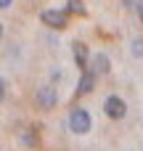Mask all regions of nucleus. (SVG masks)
I'll return each instance as SVG.
<instances>
[{
	"label": "nucleus",
	"mask_w": 143,
	"mask_h": 151,
	"mask_svg": "<svg viewBox=\"0 0 143 151\" xmlns=\"http://www.w3.org/2000/svg\"><path fill=\"white\" fill-rule=\"evenodd\" d=\"M88 64H93V66H88V69H90L96 77H106V74L111 72V58H109L103 50H101V53H96V56H93V61H88Z\"/></svg>",
	"instance_id": "obj_5"
},
{
	"label": "nucleus",
	"mask_w": 143,
	"mask_h": 151,
	"mask_svg": "<svg viewBox=\"0 0 143 151\" xmlns=\"http://www.w3.org/2000/svg\"><path fill=\"white\" fill-rule=\"evenodd\" d=\"M64 11L66 13H74V16H88V8H85L82 0H66V8Z\"/></svg>",
	"instance_id": "obj_8"
},
{
	"label": "nucleus",
	"mask_w": 143,
	"mask_h": 151,
	"mask_svg": "<svg viewBox=\"0 0 143 151\" xmlns=\"http://www.w3.org/2000/svg\"><path fill=\"white\" fill-rule=\"evenodd\" d=\"M72 58H74L77 69H88L90 53H88V45H85L82 40H74V42H72Z\"/></svg>",
	"instance_id": "obj_6"
},
{
	"label": "nucleus",
	"mask_w": 143,
	"mask_h": 151,
	"mask_svg": "<svg viewBox=\"0 0 143 151\" xmlns=\"http://www.w3.org/2000/svg\"><path fill=\"white\" fill-rule=\"evenodd\" d=\"M96 82H98V77H96L90 69H82V77H80V82H77V90H74V96L80 98V96H88V93H93Z\"/></svg>",
	"instance_id": "obj_7"
},
{
	"label": "nucleus",
	"mask_w": 143,
	"mask_h": 151,
	"mask_svg": "<svg viewBox=\"0 0 143 151\" xmlns=\"http://www.w3.org/2000/svg\"><path fill=\"white\" fill-rule=\"evenodd\" d=\"M69 130H72L74 135H88V133L93 130V117H90V111L82 109V106L72 109V114H69Z\"/></svg>",
	"instance_id": "obj_1"
},
{
	"label": "nucleus",
	"mask_w": 143,
	"mask_h": 151,
	"mask_svg": "<svg viewBox=\"0 0 143 151\" xmlns=\"http://www.w3.org/2000/svg\"><path fill=\"white\" fill-rule=\"evenodd\" d=\"M40 21L50 29H66L69 27V13L64 8H45L40 13Z\"/></svg>",
	"instance_id": "obj_2"
},
{
	"label": "nucleus",
	"mask_w": 143,
	"mask_h": 151,
	"mask_svg": "<svg viewBox=\"0 0 143 151\" xmlns=\"http://www.w3.org/2000/svg\"><path fill=\"white\" fill-rule=\"evenodd\" d=\"M135 11H138V19H141V24H143V3L138 5V8H135Z\"/></svg>",
	"instance_id": "obj_13"
},
{
	"label": "nucleus",
	"mask_w": 143,
	"mask_h": 151,
	"mask_svg": "<svg viewBox=\"0 0 143 151\" xmlns=\"http://www.w3.org/2000/svg\"><path fill=\"white\" fill-rule=\"evenodd\" d=\"M0 40H3V24H0Z\"/></svg>",
	"instance_id": "obj_15"
},
{
	"label": "nucleus",
	"mask_w": 143,
	"mask_h": 151,
	"mask_svg": "<svg viewBox=\"0 0 143 151\" xmlns=\"http://www.w3.org/2000/svg\"><path fill=\"white\" fill-rule=\"evenodd\" d=\"M5 93H8V90H5V80L0 77V101H5Z\"/></svg>",
	"instance_id": "obj_12"
},
{
	"label": "nucleus",
	"mask_w": 143,
	"mask_h": 151,
	"mask_svg": "<svg viewBox=\"0 0 143 151\" xmlns=\"http://www.w3.org/2000/svg\"><path fill=\"white\" fill-rule=\"evenodd\" d=\"M141 3H143V0H122V8H127V11H135Z\"/></svg>",
	"instance_id": "obj_11"
},
{
	"label": "nucleus",
	"mask_w": 143,
	"mask_h": 151,
	"mask_svg": "<svg viewBox=\"0 0 143 151\" xmlns=\"http://www.w3.org/2000/svg\"><path fill=\"white\" fill-rule=\"evenodd\" d=\"M11 3L13 0H0V8H11Z\"/></svg>",
	"instance_id": "obj_14"
},
{
	"label": "nucleus",
	"mask_w": 143,
	"mask_h": 151,
	"mask_svg": "<svg viewBox=\"0 0 143 151\" xmlns=\"http://www.w3.org/2000/svg\"><path fill=\"white\" fill-rule=\"evenodd\" d=\"M24 143H27V146H37V143H40V135H37L34 127H29V130L24 133Z\"/></svg>",
	"instance_id": "obj_9"
},
{
	"label": "nucleus",
	"mask_w": 143,
	"mask_h": 151,
	"mask_svg": "<svg viewBox=\"0 0 143 151\" xmlns=\"http://www.w3.org/2000/svg\"><path fill=\"white\" fill-rule=\"evenodd\" d=\"M34 104H37L42 111L56 109V104H58V90H56L53 85H40L37 93H34Z\"/></svg>",
	"instance_id": "obj_3"
},
{
	"label": "nucleus",
	"mask_w": 143,
	"mask_h": 151,
	"mask_svg": "<svg viewBox=\"0 0 143 151\" xmlns=\"http://www.w3.org/2000/svg\"><path fill=\"white\" fill-rule=\"evenodd\" d=\"M130 53H133L135 58H143V37H135V40H133V48H130Z\"/></svg>",
	"instance_id": "obj_10"
},
{
	"label": "nucleus",
	"mask_w": 143,
	"mask_h": 151,
	"mask_svg": "<svg viewBox=\"0 0 143 151\" xmlns=\"http://www.w3.org/2000/svg\"><path fill=\"white\" fill-rule=\"evenodd\" d=\"M103 114H106L109 119H125V117H127V104H125V98H119L117 93L106 96V101H103Z\"/></svg>",
	"instance_id": "obj_4"
}]
</instances>
